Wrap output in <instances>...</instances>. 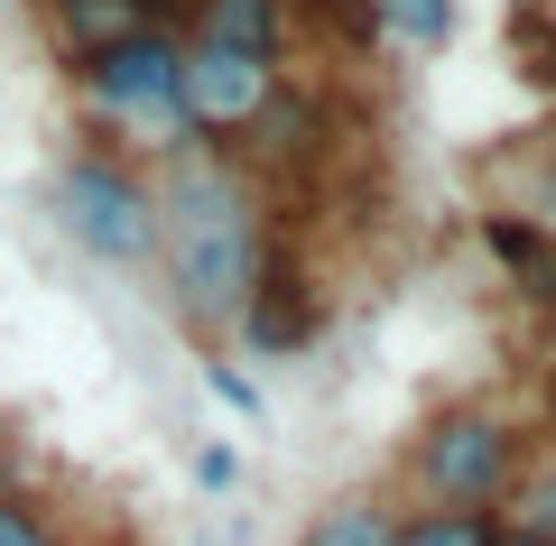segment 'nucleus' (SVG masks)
<instances>
[{"instance_id":"obj_2","label":"nucleus","mask_w":556,"mask_h":546,"mask_svg":"<svg viewBox=\"0 0 556 546\" xmlns=\"http://www.w3.org/2000/svg\"><path fill=\"white\" fill-rule=\"evenodd\" d=\"M177 56H186V47L167 38V28H139L130 47H112V56L84 65V93H93L130 139H149V149H177V139H186V112H177Z\"/></svg>"},{"instance_id":"obj_12","label":"nucleus","mask_w":556,"mask_h":546,"mask_svg":"<svg viewBox=\"0 0 556 546\" xmlns=\"http://www.w3.org/2000/svg\"><path fill=\"white\" fill-rule=\"evenodd\" d=\"M0 546H56V528H47L38 509H20V500H0Z\"/></svg>"},{"instance_id":"obj_14","label":"nucleus","mask_w":556,"mask_h":546,"mask_svg":"<svg viewBox=\"0 0 556 546\" xmlns=\"http://www.w3.org/2000/svg\"><path fill=\"white\" fill-rule=\"evenodd\" d=\"M204 390H214V398H232V408H260V390H251V380H241V371H223V361H214V371H204Z\"/></svg>"},{"instance_id":"obj_13","label":"nucleus","mask_w":556,"mask_h":546,"mask_svg":"<svg viewBox=\"0 0 556 546\" xmlns=\"http://www.w3.org/2000/svg\"><path fill=\"white\" fill-rule=\"evenodd\" d=\"M195 482H204V491H232V482H241V454H232V445H204V454H195Z\"/></svg>"},{"instance_id":"obj_7","label":"nucleus","mask_w":556,"mask_h":546,"mask_svg":"<svg viewBox=\"0 0 556 546\" xmlns=\"http://www.w3.org/2000/svg\"><path fill=\"white\" fill-rule=\"evenodd\" d=\"M47 28H56V47L75 65L112 56V47H130L139 28H149V10L139 0H47Z\"/></svg>"},{"instance_id":"obj_10","label":"nucleus","mask_w":556,"mask_h":546,"mask_svg":"<svg viewBox=\"0 0 556 546\" xmlns=\"http://www.w3.org/2000/svg\"><path fill=\"white\" fill-rule=\"evenodd\" d=\"M371 20L399 28L408 47H445L455 38V0H371Z\"/></svg>"},{"instance_id":"obj_6","label":"nucleus","mask_w":556,"mask_h":546,"mask_svg":"<svg viewBox=\"0 0 556 546\" xmlns=\"http://www.w3.org/2000/svg\"><path fill=\"white\" fill-rule=\"evenodd\" d=\"M241 333H251L260 352H298L306 333H316V306H306V278L288 269V259H260L251 296H241Z\"/></svg>"},{"instance_id":"obj_1","label":"nucleus","mask_w":556,"mask_h":546,"mask_svg":"<svg viewBox=\"0 0 556 546\" xmlns=\"http://www.w3.org/2000/svg\"><path fill=\"white\" fill-rule=\"evenodd\" d=\"M149 214H159V251H167V278H177V306L195 315V325L241 315L260 259H269V251H260L251 186H241L223 157L186 149L177 167H167V186L149 195Z\"/></svg>"},{"instance_id":"obj_5","label":"nucleus","mask_w":556,"mask_h":546,"mask_svg":"<svg viewBox=\"0 0 556 546\" xmlns=\"http://www.w3.org/2000/svg\"><path fill=\"white\" fill-rule=\"evenodd\" d=\"M278 102V65L269 56H241V47H186L177 56V112H186V130H251L260 112Z\"/></svg>"},{"instance_id":"obj_11","label":"nucleus","mask_w":556,"mask_h":546,"mask_svg":"<svg viewBox=\"0 0 556 546\" xmlns=\"http://www.w3.org/2000/svg\"><path fill=\"white\" fill-rule=\"evenodd\" d=\"M306 546H390V519H380L371 500H343V509H325V519L306 528Z\"/></svg>"},{"instance_id":"obj_8","label":"nucleus","mask_w":556,"mask_h":546,"mask_svg":"<svg viewBox=\"0 0 556 546\" xmlns=\"http://www.w3.org/2000/svg\"><path fill=\"white\" fill-rule=\"evenodd\" d=\"M195 38L241 47V56H278V0H195Z\"/></svg>"},{"instance_id":"obj_16","label":"nucleus","mask_w":556,"mask_h":546,"mask_svg":"<svg viewBox=\"0 0 556 546\" xmlns=\"http://www.w3.org/2000/svg\"><path fill=\"white\" fill-rule=\"evenodd\" d=\"M501 546H538V537H501Z\"/></svg>"},{"instance_id":"obj_4","label":"nucleus","mask_w":556,"mask_h":546,"mask_svg":"<svg viewBox=\"0 0 556 546\" xmlns=\"http://www.w3.org/2000/svg\"><path fill=\"white\" fill-rule=\"evenodd\" d=\"M510 472H519V435L501 427V417H482V408L437 417L427 445H417V482H427V500H437V509H482V500H501Z\"/></svg>"},{"instance_id":"obj_9","label":"nucleus","mask_w":556,"mask_h":546,"mask_svg":"<svg viewBox=\"0 0 556 546\" xmlns=\"http://www.w3.org/2000/svg\"><path fill=\"white\" fill-rule=\"evenodd\" d=\"M390 546H501V528L482 509H427V519L390 528Z\"/></svg>"},{"instance_id":"obj_3","label":"nucleus","mask_w":556,"mask_h":546,"mask_svg":"<svg viewBox=\"0 0 556 546\" xmlns=\"http://www.w3.org/2000/svg\"><path fill=\"white\" fill-rule=\"evenodd\" d=\"M56 214H65V232H75L93 259H112V269H130V259L159 251L149 186H139L130 167H112V157H75V167L56 176Z\"/></svg>"},{"instance_id":"obj_15","label":"nucleus","mask_w":556,"mask_h":546,"mask_svg":"<svg viewBox=\"0 0 556 546\" xmlns=\"http://www.w3.org/2000/svg\"><path fill=\"white\" fill-rule=\"evenodd\" d=\"M0 500H10V464H0Z\"/></svg>"}]
</instances>
